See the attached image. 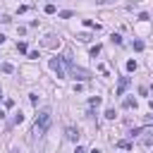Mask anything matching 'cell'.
I'll use <instances>...</instances> for the list:
<instances>
[{"mask_svg":"<svg viewBox=\"0 0 153 153\" xmlns=\"http://www.w3.org/2000/svg\"><path fill=\"white\" fill-rule=\"evenodd\" d=\"M0 98H2V91H0Z\"/></svg>","mask_w":153,"mask_h":153,"instance_id":"26","label":"cell"},{"mask_svg":"<svg viewBox=\"0 0 153 153\" xmlns=\"http://www.w3.org/2000/svg\"><path fill=\"white\" fill-rule=\"evenodd\" d=\"M127 86H129V76H122V79H120V86H117V91H115V96H122V93L127 91Z\"/></svg>","mask_w":153,"mask_h":153,"instance_id":"4","label":"cell"},{"mask_svg":"<svg viewBox=\"0 0 153 153\" xmlns=\"http://www.w3.org/2000/svg\"><path fill=\"white\" fill-rule=\"evenodd\" d=\"M2 43H5V36H2V33H0V45H2Z\"/></svg>","mask_w":153,"mask_h":153,"instance_id":"24","label":"cell"},{"mask_svg":"<svg viewBox=\"0 0 153 153\" xmlns=\"http://www.w3.org/2000/svg\"><path fill=\"white\" fill-rule=\"evenodd\" d=\"M84 24H86L88 29H96V31L100 29V24H96V22H91V19H84Z\"/></svg>","mask_w":153,"mask_h":153,"instance_id":"9","label":"cell"},{"mask_svg":"<svg viewBox=\"0 0 153 153\" xmlns=\"http://www.w3.org/2000/svg\"><path fill=\"white\" fill-rule=\"evenodd\" d=\"M76 38H79V41H84V43H88V41H91V36H88V33H79Z\"/></svg>","mask_w":153,"mask_h":153,"instance_id":"16","label":"cell"},{"mask_svg":"<svg viewBox=\"0 0 153 153\" xmlns=\"http://www.w3.org/2000/svg\"><path fill=\"white\" fill-rule=\"evenodd\" d=\"M50 69H53L60 79H65V76H67V72H65V57H50Z\"/></svg>","mask_w":153,"mask_h":153,"instance_id":"2","label":"cell"},{"mask_svg":"<svg viewBox=\"0 0 153 153\" xmlns=\"http://www.w3.org/2000/svg\"><path fill=\"white\" fill-rule=\"evenodd\" d=\"M117 146H120V148H124V151H127V148H131V141H117Z\"/></svg>","mask_w":153,"mask_h":153,"instance_id":"14","label":"cell"},{"mask_svg":"<svg viewBox=\"0 0 153 153\" xmlns=\"http://www.w3.org/2000/svg\"><path fill=\"white\" fill-rule=\"evenodd\" d=\"M98 53H100V45H93V48H91V57H96Z\"/></svg>","mask_w":153,"mask_h":153,"instance_id":"19","label":"cell"},{"mask_svg":"<svg viewBox=\"0 0 153 153\" xmlns=\"http://www.w3.org/2000/svg\"><path fill=\"white\" fill-rule=\"evenodd\" d=\"M134 50L141 53V50H143V41H134Z\"/></svg>","mask_w":153,"mask_h":153,"instance_id":"17","label":"cell"},{"mask_svg":"<svg viewBox=\"0 0 153 153\" xmlns=\"http://www.w3.org/2000/svg\"><path fill=\"white\" fill-rule=\"evenodd\" d=\"M105 117H108V120H115V108H108V110H105Z\"/></svg>","mask_w":153,"mask_h":153,"instance_id":"13","label":"cell"},{"mask_svg":"<svg viewBox=\"0 0 153 153\" xmlns=\"http://www.w3.org/2000/svg\"><path fill=\"white\" fill-rule=\"evenodd\" d=\"M88 103H91V105H100V98H98V96H93V98H91Z\"/></svg>","mask_w":153,"mask_h":153,"instance_id":"21","label":"cell"},{"mask_svg":"<svg viewBox=\"0 0 153 153\" xmlns=\"http://www.w3.org/2000/svg\"><path fill=\"white\" fill-rule=\"evenodd\" d=\"M110 41H112V43H117V45H120V43H122V36H120V33H112V36H110Z\"/></svg>","mask_w":153,"mask_h":153,"instance_id":"12","label":"cell"},{"mask_svg":"<svg viewBox=\"0 0 153 153\" xmlns=\"http://www.w3.org/2000/svg\"><path fill=\"white\" fill-rule=\"evenodd\" d=\"M17 50H19V53H26V50H29V45H26L24 41H19V43H17Z\"/></svg>","mask_w":153,"mask_h":153,"instance_id":"10","label":"cell"},{"mask_svg":"<svg viewBox=\"0 0 153 153\" xmlns=\"http://www.w3.org/2000/svg\"><path fill=\"white\" fill-rule=\"evenodd\" d=\"M69 74H72L74 79H79V81H88V79H91V72H86V69H81V67H74V65H69Z\"/></svg>","mask_w":153,"mask_h":153,"instance_id":"3","label":"cell"},{"mask_svg":"<svg viewBox=\"0 0 153 153\" xmlns=\"http://www.w3.org/2000/svg\"><path fill=\"white\" fill-rule=\"evenodd\" d=\"M45 14H55V5H53V2L45 5Z\"/></svg>","mask_w":153,"mask_h":153,"instance_id":"15","label":"cell"},{"mask_svg":"<svg viewBox=\"0 0 153 153\" xmlns=\"http://www.w3.org/2000/svg\"><path fill=\"white\" fill-rule=\"evenodd\" d=\"M60 17H62V19H69V17H72V12H69V10H65V12H60Z\"/></svg>","mask_w":153,"mask_h":153,"instance_id":"20","label":"cell"},{"mask_svg":"<svg viewBox=\"0 0 153 153\" xmlns=\"http://www.w3.org/2000/svg\"><path fill=\"white\" fill-rule=\"evenodd\" d=\"M98 5H110V2H115V0H96Z\"/></svg>","mask_w":153,"mask_h":153,"instance_id":"22","label":"cell"},{"mask_svg":"<svg viewBox=\"0 0 153 153\" xmlns=\"http://www.w3.org/2000/svg\"><path fill=\"white\" fill-rule=\"evenodd\" d=\"M74 153H86V151H84L81 146H76V151H74Z\"/></svg>","mask_w":153,"mask_h":153,"instance_id":"23","label":"cell"},{"mask_svg":"<svg viewBox=\"0 0 153 153\" xmlns=\"http://www.w3.org/2000/svg\"><path fill=\"white\" fill-rule=\"evenodd\" d=\"M22 122H24V115H22V112H17V115L12 117V122H10V127H14V124H22Z\"/></svg>","mask_w":153,"mask_h":153,"instance_id":"7","label":"cell"},{"mask_svg":"<svg viewBox=\"0 0 153 153\" xmlns=\"http://www.w3.org/2000/svg\"><path fill=\"white\" fill-rule=\"evenodd\" d=\"M122 105H124V108H136V100H134V98H127Z\"/></svg>","mask_w":153,"mask_h":153,"instance_id":"11","label":"cell"},{"mask_svg":"<svg viewBox=\"0 0 153 153\" xmlns=\"http://www.w3.org/2000/svg\"><path fill=\"white\" fill-rule=\"evenodd\" d=\"M151 108H153V100H151Z\"/></svg>","mask_w":153,"mask_h":153,"instance_id":"25","label":"cell"},{"mask_svg":"<svg viewBox=\"0 0 153 153\" xmlns=\"http://www.w3.org/2000/svg\"><path fill=\"white\" fill-rule=\"evenodd\" d=\"M134 69H136V62L129 60V62H127V72H134Z\"/></svg>","mask_w":153,"mask_h":153,"instance_id":"18","label":"cell"},{"mask_svg":"<svg viewBox=\"0 0 153 153\" xmlns=\"http://www.w3.org/2000/svg\"><path fill=\"white\" fill-rule=\"evenodd\" d=\"M0 69H2L5 74H12V72H14V67H12L10 62H2V65H0Z\"/></svg>","mask_w":153,"mask_h":153,"instance_id":"8","label":"cell"},{"mask_svg":"<svg viewBox=\"0 0 153 153\" xmlns=\"http://www.w3.org/2000/svg\"><path fill=\"white\" fill-rule=\"evenodd\" d=\"M67 139H69V141H76V139H79V131H76L74 127H67Z\"/></svg>","mask_w":153,"mask_h":153,"instance_id":"6","label":"cell"},{"mask_svg":"<svg viewBox=\"0 0 153 153\" xmlns=\"http://www.w3.org/2000/svg\"><path fill=\"white\" fill-rule=\"evenodd\" d=\"M50 122H53V112H50V108H43L38 115H36V122H33V139L36 136H43L45 131H48V127H50Z\"/></svg>","mask_w":153,"mask_h":153,"instance_id":"1","label":"cell"},{"mask_svg":"<svg viewBox=\"0 0 153 153\" xmlns=\"http://www.w3.org/2000/svg\"><path fill=\"white\" fill-rule=\"evenodd\" d=\"M43 45H48V48H55V45H60V38L57 36H45V41H43Z\"/></svg>","mask_w":153,"mask_h":153,"instance_id":"5","label":"cell"}]
</instances>
